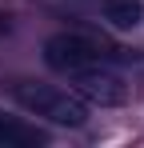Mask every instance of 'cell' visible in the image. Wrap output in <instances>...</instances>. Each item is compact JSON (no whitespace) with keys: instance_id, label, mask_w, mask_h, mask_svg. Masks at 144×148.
<instances>
[{"instance_id":"cell-5","label":"cell","mask_w":144,"mask_h":148,"mask_svg":"<svg viewBox=\"0 0 144 148\" xmlns=\"http://www.w3.org/2000/svg\"><path fill=\"white\" fill-rule=\"evenodd\" d=\"M32 144H44V132L12 120V116H0V148H32Z\"/></svg>"},{"instance_id":"cell-2","label":"cell","mask_w":144,"mask_h":148,"mask_svg":"<svg viewBox=\"0 0 144 148\" xmlns=\"http://www.w3.org/2000/svg\"><path fill=\"white\" fill-rule=\"evenodd\" d=\"M100 60V48H96V40L88 36H80V32H56V36H48L44 40V64L52 72H80V68H88Z\"/></svg>"},{"instance_id":"cell-4","label":"cell","mask_w":144,"mask_h":148,"mask_svg":"<svg viewBox=\"0 0 144 148\" xmlns=\"http://www.w3.org/2000/svg\"><path fill=\"white\" fill-rule=\"evenodd\" d=\"M100 12H104V20H108L112 28L128 32V28H136V24H140L144 4H140V0H104V4H100Z\"/></svg>"},{"instance_id":"cell-1","label":"cell","mask_w":144,"mask_h":148,"mask_svg":"<svg viewBox=\"0 0 144 148\" xmlns=\"http://www.w3.org/2000/svg\"><path fill=\"white\" fill-rule=\"evenodd\" d=\"M16 100L32 116H44L52 124H68V128H80L88 120V104L80 96H72L64 88H52V84H20L16 88Z\"/></svg>"},{"instance_id":"cell-3","label":"cell","mask_w":144,"mask_h":148,"mask_svg":"<svg viewBox=\"0 0 144 148\" xmlns=\"http://www.w3.org/2000/svg\"><path fill=\"white\" fill-rule=\"evenodd\" d=\"M72 76V88H76V96L88 100V104H100V108H116L128 100V84L120 80L116 72H108V68H100V64H88V68H80V72H68Z\"/></svg>"}]
</instances>
